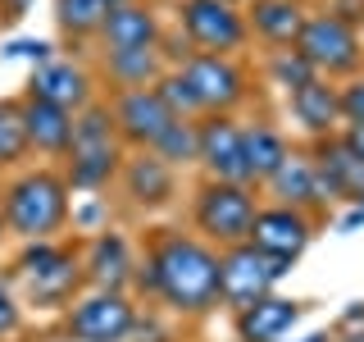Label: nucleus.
Segmentation results:
<instances>
[{
    "mask_svg": "<svg viewBox=\"0 0 364 342\" xmlns=\"http://www.w3.org/2000/svg\"><path fill=\"white\" fill-rule=\"evenodd\" d=\"M310 237H314V214L291 210V205H259L255 224H250V247L287 260V265L310 247Z\"/></svg>",
    "mask_w": 364,
    "mask_h": 342,
    "instance_id": "13",
    "label": "nucleus"
},
{
    "mask_svg": "<svg viewBox=\"0 0 364 342\" xmlns=\"http://www.w3.org/2000/svg\"><path fill=\"white\" fill-rule=\"evenodd\" d=\"M301 319V301L291 296H259L255 306L237 311V338L242 342H282Z\"/></svg>",
    "mask_w": 364,
    "mask_h": 342,
    "instance_id": "19",
    "label": "nucleus"
},
{
    "mask_svg": "<svg viewBox=\"0 0 364 342\" xmlns=\"http://www.w3.org/2000/svg\"><path fill=\"white\" fill-rule=\"evenodd\" d=\"M141 283L151 288L168 311L178 315H205L219 306V251L205 237L159 228L146 247Z\"/></svg>",
    "mask_w": 364,
    "mask_h": 342,
    "instance_id": "1",
    "label": "nucleus"
},
{
    "mask_svg": "<svg viewBox=\"0 0 364 342\" xmlns=\"http://www.w3.org/2000/svg\"><path fill=\"white\" fill-rule=\"evenodd\" d=\"M287 260L278 256H264L259 247H228L219 251V301L232 306V311H246V306H255L259 296H269L278 288L282 279H287Z\"/></svg>",
    "mask_w": 364,
    "mask_h": 342,
    "instance_id": "6",
    "label": "nucleus"
},
{
    "mask_svg": "<svg viewBox=\"0 0 364 342\" xmlns=\"http://www.w3.org/2000/svg\"><path fill=\"white\" fill-rule=\"evenodd\" d=\"M269 73H273V83L287 91V96H291L296 87H305L310 78H318L314 68L301 60V51H296V46H282V51H273V55H269Z\"/></svg>",
    "mask_w": 364,
    "mask_h": 342,
    "instance_id": "29",
    "label": "nucleus"
},
{
    "mask_svg": "<svg viewBox=\"0 0 364 342\" xmlns=\"http://www.w3.org/2000/svg\"><path fill=\"white\" fill-rule=\"evenodd\" d=\"M196 165L205 169V178L214 182H246L250 187V169H246V142H242V123L232 114H200L196 119Z\"/></svg>",
    "mask_w": 364,
    "mask_h": 342,
    "instance_id": "11",
    "label": "nucleus"
},
{
    "mask_svg": "<svg viewBox=\"0 0 364 342\" xmlns=\"http://www.w3.org/2000/svg\"><path fill=\"white\" fill-rule=\"evenodd\" d=\"M310 155H314V169H318V192H323V201L364 205V160L341 142V133L314 142Z\"/></svg>",
    "mask_w": 364,
    "mask_h": 342,
    "instance_id": "14",
    "label": "nucleus"
},
{
    "mask_svg": "<svg viewBox=\"0 0 364 342\" xmlns=\"http://www.w3.org/2000/svg\"><path fill=\"white\" fill-rule=\"evenodd\" d=\"M242 142H246L250 187L269 182L273 174H278V165L291 155V142L282 137V128H273V123H250V128H242Z\"/></svg>",
    "mask_w": 364,
    "mask_h": 342,
    "instance_id": "24",
    "label": "nucleus"
},
{
    "mask_svg": "<svg viewBox=\"0 0 364 342\" xmlns=\"http://www.w3.org/2000/svg\"><path fill=\"white\" fill-rule=\"evenodd\" d=\"M360 37H364V14H360Z\"/></svg>",
    "mask_w": 364,
    "mask_h": 342,
    "instance_id": "38",
    "label": "nucleus"
},
{
    "mask_svg": "<svg viewBox=\"0 0 364 342\" xmlns=\"http://www.w3.org/2000/svg\"><path fill=\"white\" fill-rule=\"evenodd\" d=\"M341 142L364 160V123H341Z\"/></svg>",
    "mask_w": 364,
    "mask_h": 342,
    "instance_id": "34",
    "label": "nucleus"
},
{
    "mask_svg": "<svg viewBox=\"0 0 364 342\" xmlns=\"http://www.w3.org/2000/svg\"><path fill=\"white\" fill-rule=\"evenodd\" d=\"M32 9V0H0V23H18Z\"/></svg>",
    "mask_w": 364,
    "mask_h": 342,
    "instance_id": "35",
    "label": "nucleus"
},
{
    "mask_svg": "<svg viewBox=\"0 0 364 342\" xmlns=\"http://www.w3.org/2000/svg\"><path fill=\"white\" fill-rule=\"evenodd\" d=\"M255 210H259L255 187H246V182H214V178H205L200 187H196V201H191L196 233L214 251H228V247L250 242Z\"/></svg>",
    "mask_w": 364,
    "mask_h": 342,
    "instance_id": "5",
    "label": "nucleus"
},
{
    "mask_svg": "<svg viewBox=\"0 0 364 342\" xmlns=\"http://www.w3.org/2000/svg\"><path fill=\"white\" fill-rule=\"evenodd\" d=\"M173 165H164L155 151H141L132 160H123V187L136 205H164L173 197Z\"/></svg>",
    "mask_w": 364,
    "mask_h": 342,
    "instance_id": "23",
    "label": "nucleus"
},
{
    "mask_svg": "<svg viewBox=\"0 0 364 342\" xmlns=\"http://www.w3.org/2000/svg\"><path fill=\"white\" fill-rule=\"evenodd\" d=\"M109 114H114V128H119V137L128 146H136V151H155V142L173 128V119H178V114L164 105V96H159L155 87L114 91Z\"/></svg>",
    "mask_w": 364,
    "mask_h": 342,
    "instance_id": "12",
    "label": "nucleus"
},
{
    "mask_svg": "<svg viewBox=\"0 0 364 342\" xmlns=\"http://www.w3.org/2000/svg\"><path fill=\"white\" fill-rule=\"evenodd\" d=\"M100 46L105 51H155L159 46V19L141 0H123L100 28Z\"/></svg>",
    "mask_w": 364,
    "mask_h": 342,
    "instance_id": "18",
    "label": "nucleus"
},
{
    "mask_svg": "<svg viewBox=\"0 0 364 342\" xmlns=\"http://www.w3.org/2000/svg\"><path fill=\"white\" fill-rule=\"evenodd\" d=\"M28 155V133H23V100H0V169L18 165Z\"/></svg>",
    "mask_w": 364,
    "mask_h": 342,
    "instance_id": "28",
    "label": "nucleus"
},
{
    "mask_svg": "<svg viewBox=\"0 0 364 342\" xmlns=\"http://www.w3.org/2000/svg\"><path fill=\"white\" fill-rule=\"evenodd\" d=\"M23 133H28V151L64 155L68 142H73V114L50 105V100L23 96Z\"/></svg>",
    "mask_w": 364,
    "mask_h": 342,
    "instance_id": "20",
    "label": "nucleus"
},
{
    "mask_svg": "<svg viewBox=\"0 0 364 342\" xmlns=\"http://www.w3.org/2000/svg\"><path fill=\"white\" fill-rule=\"evenodd\" d=\"M264 187L273 192V205H291V210H305V214H314L318 205H323L314 155L310 151H296V146H291V155L278 165V174H273Z\"/></svg>",
    "mask_w": 364,
    "mask_h": 342,
    "instance_id": "17",
    "label": "nucleus"
},
{
    "mask_svg": "<svg viewBox=\"0 0 364 342\" xmlns=\"http://www.w3.org/2000/svg\"><path fill=\"white\" fill-rule=\"evenodd\" d=\"M333 342H364V311H350L346 319H341V333Z\"/></svg>",
    "mask_w": 364,
    "mask_h": 342,
    "instance_id": "33",
    "label": "nucleus"
},
{
    "mask_svg": "<svg viewBox=\"0 0 364 342\" xmlns=\"http://www.w3.org/2000/svg\"><path fill=\"white\" fill-rule=\"evenodd\" d=\"M68 174L64 182L77 192H100L123 169V137L114 128L109 100H91L73 114V142H68Z\"/></svg>",
    "mask_w": 364,
    "mask_h": 342,
    "instance_id": "2",
    "label": "nucleus"
},
{
    "mask_svg": "<svg viewBox=\"0 0 364 342\" xmlns=\"http://www.w3.org/2000/svg\"><path fill=\"white\" fill-rule=\"evenodd\" d=\"M136 328V306L123 292H96L77 296L64 315V333L73 342H128Z\"/></svg>",
    "mask_w": 364,
    "mask_h": 342,
    "instance_id": "10",
    "label": "nucleus"
},
{
    "mask_svg": "<svg viewBox=\"0 0 364 342\" xmlns=\"http://www.w3.org/2000/svg\"><path fill=\"white\" fill-rule=\"evenodd\" d=\"M18 324H23V319H18V306H14V296H9V288L0 283V342L14 338Z\"/></svg>",
    "mask_w": 364,
    "mask_h": 342,
    "instance_id": "32",
    "label": "nucleus"
},
{
    "mask_svg": "<svg viewBox=\"0 0 364 342\" xmlns=\"http://www.w3.org/2000/svg\"><path fill=\"white\" fill-rule=\"evenodd\" d=\"M178 28L187 32V41L205 55H232V51H242L246 37H250L246 14L232 9L228 0H182Z\"/></svg>",
    "mask_w": 364,
    "mask_h": 342,
    "instance_id": "9",
    "label": "nucleus"
},
{
    "mask_svg": "<svg viewBox=\"0 0 364 342\" xmlns=\"http://www.w3.org/2000/svg\"><path fill=\"white\" fill-rule=\"evenodd\" d=\"M287 110L310 142H323V137L341 133V87L328 83V78H310L305 87H296L287 96Z\"/></svg>",
    "mask_w": 364,
    "mask_h": 342,
    "instance_id": "15",
    "label": "nucleus"
},
{
    "mask_svg": "<svg viewBox=\"0 0 364 342\" xmlns=\"http://www.w3.org/2000/svg\"><path fill=\"white\" fill-rule=\"evenodd\" d=\"M305 5L301 0H250L246 9V28L255 32V37H264L269 46H296V37H301L305 28Z\"/></svg>",
    "mask_w": 364,
    "mask_h": 342,
    "instance_id": "21",
    "label": "nucleus"
},
{
    "mask_svg": "<svg viewBox=\"0 0 364 342\" xmlns=\"http://www.w3.org/2000/svg\"><path fill=\"white\" fill-rule=\"evenodd\" d=\"M196 146H200V137H196V119H173V128H168L164 137L155 142V155L164 160V165H196Z\"/></svg>",
    "mask_w": 364,
    "mask_h": 342,
    "instance_id": "27",
    "label": "nucleus"
},
{
    "mask_svg": "<svg viewBox=\"0 0 364 342\" xmlns=\"http://www.w3.org/2000/svg\"><path fill=\"white\" fill-rule=\"evenodd\" d=\"M5 224L9 233L28 237V242H46L68 224V182L50 169L23 174L14 187L5 192Z\"/></svg>",
    "mask_w": 364,
    "mask_h": 342,
    "instance_id": "4",
    "label": "nucleus"
},
{
    "mask_svg": "<svg viewBox=\"0 0 364 342\" xmlns=\"http://www.w3.org/2000/svg\"><path fill=\"white\" fill-rule=\"evenodd\" d=\"M155 91L164 96V105L178 114V119H200V105H196V91L182 78V68H164V78L155 83Z\"/></svg>",
    "mask_w": 364,
    "mask_h": 342,
    "instance_id": "30",
    "label": "nucleus"
},
{
    "mask_svg": "<svg viewBox=\"0 0 364 342\" xmlns=\"http://www.w3.org/2000/svg\"><path fill=\"white\" fill-rule=\"evenodd\" d=\"M114 5H123V0H55V23H60L64 37H77V41L100 37Z\"/></svg>",
    "mask_w": 364,
    "mask_h": 342,
    "instance_id": "26",
    "label": "nucleus"
},
{
    "mask_svg": "<svg viewBox=\"0 0 364 342\" xmlns=\"http://www.w3.org/2000/svg\"><path fill=\"white\" fill-rule=\"evenodd\" d=\"M178 68H182V78L191 83V91H196L200 114H232L250 96L246 68L237 64L232 55H205V51H196V55H187Z\"/></svg>",
    "mask_w": 364,
    "mask_h": 342,
    "instance_id": "8",
    "label": "nucleus"
},
{
    "mask_svg": "<svg viewBox=\"0 0 364 342\" xmlns=\"http://www.w3.org/2000/svg\"><path fill=\"white\" fill-rule=\"evenodd\" d=\"M360 5H364V0H360Z\"/></svg>",
    "mask_w": 364,
    "mask_h": 342,
    "instance_id": "39",
    "label": "nucleus"
},
{
    "mask_svg": "<svg viewBox=\"0 0 364 342\" xmlns=\"http://www.w3.org/2000/svg\"><path fill=\"white\" fill-rule=\"evenodd\" d=\"M28 96L50 100V105H60V110H68V114L87 110L91 100H96V96H91V78H87V68H82V64H73V60H46L37 73H32Z\"/></svg>",
    "mask_w": 364,
    "mask_h": 342,
    "instance_id": "16",
    "label": "nucleus"
},
{
    "mask_svg": "<svg viewBox=\"0 0 364 342\" xmlns=\"http://www.w3.org/2000/svg\"><path fill=\"white\" fill-rule=\"evenodd\" d=\"M296 51L301 60L314 68L318 78L337 83V78H355L364 68V37L360 23L346 14V9H314L305 19L301 37H296Z\"/></svg>",
    "mask_w": 364,
    "mask_h": 342,
    "instance_id": "3",
    "label": "nucleus"
},
{
    "mask_svg": "<svg viewBox=\"0 0 364 342\" xmlns=\"http://www.w3.org/2000/svg\"><path fill=\"white\" fill-rule=\"evenodd\" d=\"M18 279L28 283V292H32L37 306H64L82 288L87 265L77 260V251H68V247L46 237V242H32L18 256Z\"/></svg>",
    "mask_w": 364,
    "mask_h": 342,
    "instance_id": "7",
    "label": "nucleus"
},
{
    "mask_svg": "<svg viewBox=\"0 0 364 342\" xmlns=\"http://www.w3.org/2000/svg\"><path fill=\"white\" fill-rule=\"evenodd\" d=\"M82 265H87V283L96 292H123L128 279H132V251L119 233H100L96 242H91Z\"/></svg>",
    "mask_w": 364,
    "mask_h": 342,
    "instance_id": "22",
    "label": "nucleus"
},
{
    "mask_svg": "<svg viewBox=\"0 0 364 342\" xmlns=\"http://www.w3.org/2000/svg\"><path fill=\"white\" fill-rule=\"evenodd\" d=\"M341 123H364V73L346 78L341 87Z\"/></svg>",
    "mask_w": 364,
    "mask_h": 342,
    "instance_id": "31",
    "label": "nucleus"
},
{
    "mask_svg": "<svg viewBox=\"0 0 364 342\" xmlns=\"http://www.w3.org/2000/svg\"><path fill=\"white\" fill-rule=\"evenodd\" d=\"M105 73L114 91H132V87H155L164 78L159 51H105Z\"/></svg>",
    "mask_w": 364,
    "mask_h": 342,
    "instance_id": "25",
    "label": "nucleus"
},
{
    "mask_svg": "<svg viewBox=\"0 0 364 342\" xmlns=\"http://www.w3.org/2000/svg\"><path fill=\"white\" fill-rule=\"evenodd\" d=\"M305 342H333V338H328V333H310V338H305Z\"/></svg>",
    "mask_w": 364,
    "mask_h": 342,
    "instance_id": "37",
    "label": "nucleus"
},
{
    "mask_svg": "<svg viewBox=\"0 0 364 342\" xmlns=\"http://www.w3.org/2000/svg\"><path fill=\"white\" fill-rule=\"evenodd\" d=\"M9 55H28V60H41L46 64L50 46H46V41H18V46H9Z\"/></svg>",
    "mask_w": 364,
    "mask_h": 342,
    "instance_id": "36",
    "label": "nucleus"
}]
</instances>
